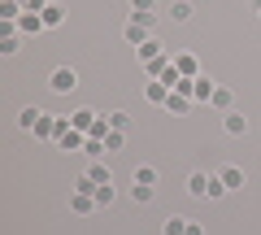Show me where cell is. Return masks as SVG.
I'll use <instances>...</instances> for the list:
<instances>
[{
    "label": "cell",
    "instance_id": "cell-1",
    "mask_svg": "<svg viewBox=\"0 0 261 235\" xmlns=\"http://www.w3.org/2000/svg\"><path fill=\"white\" fill-rule=\"evenodd\" d=\"M48 87H53L57 96H65V92H74V87H79V74H74V66H57L53 74H48Z\"/></svg>",
    "mask_w": 261,
    "mask_h": 235
},
{
    "label": "cell",
    "instance_id": "cell-2",
    "mask_svg": "<svg viewBox=\"0 0 261 235\" xmlns=\"http://www.w3.org/2000/svg\"><path fill=\"white\" fill-rule=\"evenodd\" d=\"M70 209H74L79 218H87V214H96V192H79V188H70Z\"/></svg>",
    "mask_w": 261,
    "mask_h": 235
},
{
    "label": "cell",
    "instance_id": "cell-3",
    "mask_svg": "<svg viewBox=\"0 0 261 235\" xmlns=\"http://www.w3.org/2000/svg\"><path fill=\"white\" fill-rule=\"evenodd\" d=\"M218 174H222V183H226L231 192H244V188H248V170H244V166H222Z\"/></svg>",
    "mask_w": 261,
    "mask_h": 235
},
{
    "label": "cell",
    "instance_id": "cell-4",
    "mask_svg": "<svg viewBox=\"0 0 261 235\" xmlns=\"http://www.w3.org/2000/svg\"><path fill=\"white\" fill-rule=\"evenodd\" d=\"M39 31H48V27H44V13L22 9V18H18V35H39Z\"/></svg>",
    "mask_w": 261,
    "mask_h": 235
},
{
    "label": "cell",
    "instance_id": "cell-5",
    "mask_svg": "<svg viewBox=\"0 0 261 235\" xmlns=\"http://www.w3.org/2000/svg\"><path fill=\"white\" fill-rule=\"evenodd\" d=\"M209 179H214V174H205V170H192V174H187V192H192L196 200H209Z\"/></svg>",
    "mask_w": 261,
    "mask_h": 235
},
{
    "label": "cell",
    "instance_id": "cell-6",
    "mask_svg": "<svg viewBox=\"0 0 261 235\" xmlns=\"http://www.w3.org/2000/svg\"><path fill=\"white\" fill-rule=\"evenodd\" d=\"M144 100H148V105H166V100H170V83L148 79V83H144Z\"/></svg>",
    "mask_w": 261,
    "mask_h": 235
},
{
    "label": "cell",
    "instance_id": "cell-7",
    "mask_svg": "<svg viewBox=\"0 0 261 235\" xmlns=\"http://www.w3.org/2000/svg\"><path fill=\"white\" fill-rule=\"evenodd\" d=\"M174 70L183 79H200V61H196L192 53H174Z\"/></svg>",
    "mask_w": 261,
    "mask_h": 235
},
{
    "label": "cell",
    "instance_id": "cell-8",
    "mask_svg": "<svg viewBox=\"0 0 261 235\" xmlns=\"http://www.w3.org/2000/svg\"><path fill=\"white\" fill-rule=\"evenodd\" d=\"M122 35H126V44H130V48H140L144 39H152V31L144 27V22H135V18H130V22H126V31H122Z\"/></svg>",
    "mask_w": 261,
    "mask_h": 235
},
{
    "label": "cell",
    "instance_id": "cell-9",
    "mask_svg": "<svg viewBox=\"0 0 261 235\" xmlns=\"http://www.w3.org/2000/svg\"><path fill=\"white\" fill-rule=\"evenodd\" d=\"M222 126H226V135H248V118H244L240 109L222 113Z\"/></svg>",
    "mask_w": 261,
    "mask_h": 235
},
{
    "label": "cell",
    "instance_id": "cell-10",
    "mask_svg": "<svg viewBox=\"0 0 261 235\" xmlns=\"http://www.w3.org/2000/svg\"><path fill=\"white\" fill-rule=\"evenodd\" d=\"M214 92H218V83L209 74H200V79H196V87H192V100L196 105H200V100H214Z\"/></svg>",
    "mask_w": 261,
    "mask_h": 235
},
{
    "label": "cell",
    "instance_id": "cell-11",
    "mask_svg": "<svg viewBox=\"0 0 261 235\" xmlns=\"http://www.w3.org/2000/svg\"><path fill=\"white\" fill-rule=\"evenodd\" d=\"M96 118H100V113H96V109H74V113H70V122H74V131H92V126H96Z\"/></svg>",
    "mask_w": 261,
    "mask_h": 235
},
{
    "label": "cell",
    "instance_id": "cell-12",
    "mask_svg": "<svg viewBox=\"0 0 261 235\" xmlns=\"http://www.w3.org/2000/svg\"><path fill=\"white\" fill-rule=\"evenodd\" d=\"M192 0H174V5H170V9H166V18L170 22H192Z\"/></svg>",
    "mask_w": 261,
    "mask_h": 235
},
{
    "label": "cell",
    "instance_id": "cell-13",
    "mask_svg": "<svg viewBox=\"0 0 261 235\" xmlns=\"http://www.w3.org/2000/svg\"><path fill=\"white\" fill-rule=\"evenodd\" d=\"M135 57H140V66H148V61H157V57H166V53H161L157 39H144V44L135 48Z\"/></svg>",
    "mask_w": 261,
    "mask_h": 235
},
{
    "label": "cell",
    "instance_id": "cell-14",
    "mask_svg": "<svg viewBox=\"0 0 261 235\" xmlns=\"http://www.w3.org/2000/svg\"><path fill=\"white\" fill-rule=\"evenodd\" d=\"M157 166H135V174H130V183H144V188H157Z\"/></svg>",
    "mask_w": 261,
    "mask_h": 235
},
{
    "label": "cell",
    "instance_id": "cell-15",
    "mask_svg": "<svg viewBox=\"0 0 261 235\" xmlns=\"http://www.w3.org/2000/svg\"><path fill=\"white\" fill-rule=\"evenodd\" d=\"M61 22H65V9L57 5V0H48V9H44V27H48V31H57Z\"/></svg>",
    "mask_w": 261,
    "mask_h": 235
},
{
    "label": "cell",
    "instance_id": "cell-16",
    "mask_svg": "<svg viewBox=\"0 0 261 235\" xmlns=\"http://www.w3.org/2000/svg\"><path fill=\"white\" fill-rule=\"evenodd\" d=\"M209 105H214V109H222V113H231V109H235V92H231V87H218Z\"/></svg>",
    "mask_w": 261,
    "mask_h": 235
},
{
    "label": "cell",
    "instance_id": "cell-17",
    "mask_svg": "<svg viewBox=\"0 0 261 235\" xmlns=\"http://www.w3.org/2000/svg\"><path fill=\"white\" fill-rule=\"evenodd\" d=\"M166 109H170V113H192V109H196V100H192V96H178V92H170Z\"/></svg>",
    "mask_w": 261,
    "mask_h": 235
},
{
    "label": "cell",
    "instance_id": "cell-18",
    "mask_svg": "<svg viewBox=\"0 0 261 235\" xmlns=\"http://www.w3.org/2000/svg\"><path fill=\"white\" fill-rule=\"evenodd\" d=\"M187 222H192V218H178V214H170L166 222H161V235H187Z\"/></svg>",
    "mask_w": 261,
    "mask_h": 235
},
{
    "label": "cell",
    "instance_id": "cell-19",
    "mask_svg": "<svg viewBox=\"0 0 261 235\" xmlns=\"http://www.w3.org/2000/svg\"><path fill=\"white\" fill-rule=\"evenodd\" d=\"M39 118H44V109H35V105H27V109L18 113V126H22V131H35V122H39Z\"/></svg>",
    "mask_w": 261,
    "mask_h": 235
},
{
    "label": "cell",
    "instance_id": "cell-20",
    "mask_svg": "<svg viewBox=\"0 0 261 235\" xmlns=\"http://www.w3.org/2000/svg\"><path fill=\"white\" fill-rule=\"evenodd\" d=\"M87 179L100 188V183H113V174H109V166H105V161H92V166H87Z\"/></svg>",
    "mask_w": 261,
    "mask_h": 235
},
{
    "label": "cell",
    "instance_id": "cell-21",
    "mask_svg": "<svg viewBox=\"0 0 261 235\" xmlns=\"http://www.w3.org/2000/svg\"><path fill=\"white\" fill-rule=\"evenodd\" d=\"M57 144H61L65 152H74V148H83V144H87V135H83V131H65V135H61Z\"/></svg>",
    "mask_w": 261,
    "mask_h": 235
},
{
    "label": "cell",
    "instance_id": "cell-22",
    "mask_svg": "<svg viewBox=\"0 0 261 235\" xmlns=\"http://www.w3.org/2000/svg\"><path fill=\"white\" fill-rule=\"evenodd\" d=\"M83 152H87V157H92V161H105V157H109V152H105V140H96V135H87Z\"/></svg>",
    "mask_w": 261,
    "mask_h": 235
},
{
    "label": "cell",
    "instance_id": "cell-23",
    "mask_svg": "<svg viewBox=\"0 0 261 235\" xmlns=\"http://www.w3.org/2000/svg\"><path fill=\"white\" fill-rule=\"evenodd\" d=\"M18 18H22L18 0H0V22H18Z\"/></svg>",
    "mask_w": 261,
    "mask_h": 235
},
{
    "label": "cell",
    "instance_id": "cell-24",
    "mask_svg": "<svg viewBox=\"0 0 261 235\" xmlns=\"http://www.w3.org/2000/svg\"><path fill=\"white\" fill-rule=\"evenodd\" d=\"M152 196H157V188H144V183H130V200H135V205H148Z\"/></svg>",
    "mask_w": 261,
    "mask_h": 235
},
{
    "label": "cell",
    "instance_id": "cell-25",
    "mask_svg": "<svg viewBox=\"0 0 261 235\" xmlns=\"http://www.w3.org/2000/svg\"><path fill=\"white\" fill-rule=\"evenodd\" d=\"M113 196H118V192H113V183H100V188H96V205H100V209H109Z\"/></svg>",
    "mask_w": 261,
    "mask_h": 235
},
{
    "label": "cell",
    "instance_id": "cell-26",
    "mask_svg": "<svg viewBox=\"0 0 261 235\" xmlns=\"http://www.w3.org/2000/svg\"><path fill=\"white\" fill-rule=\"evenodd\" d=\"M144 13H157V0H130V18H144Z\"/></svg>",
    "mask_w": 261,
    "mask_h": 235
},
{
    "label": "cell",
    "instance_id": "cell-27",
    "mask_svg": "<svg viewBox=\"0 0 261 235\" xmlns=\"http://www.w3.org/2000/svg\"><path fill=\"white\" fill-rule=\"evenodd\" d=\"M122 144H126V131H109L105 135V152H122Z\"/></svg>",
    "mask_w": 261,
    "mask_h": 235
},
{
    "label": "cell",
    "instance_id": "cell-28",
    "mask_svg": "<svg viewBox=\"0 0 261 235\" xmlns=\"http://www.w3.org/2000/svg\"><path fill=\"white\" fill-rule=\"evenodd\" d=\"M18 48H22V39H18V35H0V57H13Z\"/></svg>",
    "mask_w": 261,
    "mask_h": 235
},
{
    "label": "cell",
    "instance_id": "cell-29",
    "mask_svg": "<svg viewBox=\"0 0 261 235\" xmlns=\"http://www.w3.org/2000/svg\"><path fill=\"white\" fill-rule=\"evenodd\" d=\"M109 126H113V131H126V126H130V113L126 109H113L109 113Z\"/></svg>",
    "mask_w": 261,
    "mask_h": 235
},
{
    "label": "cell",
    "instance_id": "cell-30",
    "mask_svg": "<svg viewBox=\"0 0 261 235\" xmlns=\"http://www.w3.org/2000/svg\"><path fill=\"white\" fill-rule=\"evenodd\" d=\"M226 192H231V188L222 183V174H214V179H209V200H222Z\"/></svg>",
    "mask_w": 261,
    "mask_h": 235
},
{
    "label": "cell",
    "instance_id": "cell-31",
    "mask_svg": "<svg viewBox=\"0 0 261 235\" xmlns=\"http://www.w3.org/2000/svg\"><path fill=\"white\" fill-rule=\"evenodd\" d=\"M187 235H205V226H200V222L192 218V222H187Z\"/></svg>",
    "mask_w": 261,
    "mask_h": 235
},
{
    "label": "cell",
    "instance_id": "cell-32",
    "mask_svg": "<svg viewBox=\"0 0 261 235\" xmlns=\"http://www.w3.org/2000/svg\"><path fill=\"white\" fill-rule=\"evenodd\" d=\"M248 5H252V13H261V0H248Z\"/></svg>",
    "mask_w": 261,
    "mask_h": 235
}]
</instances>
